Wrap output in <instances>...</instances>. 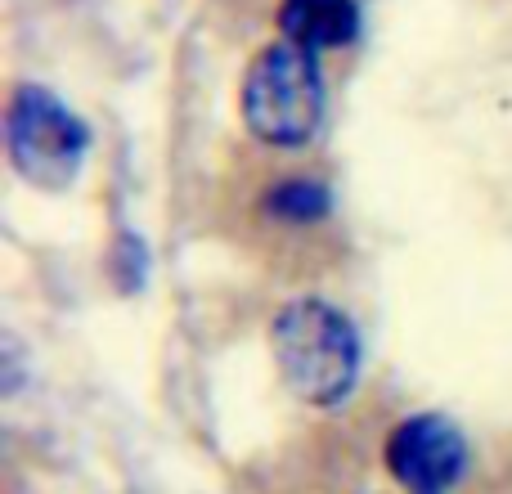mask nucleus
<instances>
[{"mask_svg":"<svg viewBox=\"0 0 512 494\" xmlns=\"http://www.w3.org/2000/svg\"><path fill=\"white\" fill-rule=\"evenodd\" d=\"M283 41H297L306 50H337L351 45L360 32L355 0H283L279 5Z\"/></svg>","mask_w":512,"mask_h":494,"instance_id":"obj_5","label":"nucleus"},{"mask_svg":"<svg viewBox=\"0 0 512 494\" xmlns=\"http://www.w3.org/2000/svg\"><path fill=\"white\" fill-rule=\"evenodd\" d=\"M9 162L36 189H68L81 176L90 149V131L77 113L59 104L41 86H18L5 113Z\"/></svg>","mask_w":512,"mask_h":494,"instance_id":"obj_3","label":"nucleus"},{"mask_svg":"<svg viewBox=\"0 0 512 494\" xmlns=\"http://www.w3.org/2000/svg\"><path fill=\"white\" fill-rule=\"evenodd\" d=\"M387 468L405 490L441 494L468 468V441L459 436V427L436 414L405 418L387 441Z\"/></svg>","mask_w":512,"mask_h":494,"instance_id":"obj_4","label":"nucleus"},{"mask_svg":"<svg viewBox=\"0 0 512 494\" xmlns=\"http://www.w3.org/2000/svg\"><path fill=\"white\" fill-rule=\"evenodd\" d=\"M274 364L292 396L306 405H337L360 378V342L342 310L328 301H292L270 328Z\"/></svg>","mask_w":512,"mask_h":494,"instance_id":"obj_1","label":"nucleus"},{"mask_svg":"<svg viewBox=\"0 0 512 494\" xmlns=\"http://www.w3.org/2000/svg\"><path fill=\"white\" fill-rule=\"evenodd\" d=\"M243 122L261 144L301 149L324 122V77L315 50L297 41H274L252 59L243 77Z\"/></svg>","mask_w":512,"mask_h":494,"instance_id":"obj_2","label":"nucleus"},{"mask_svg":"<svg viewBox=\"0 0 512 494\" xmlns=\"http://www.w3.org/2000/svg\"><path fill=\"white\" fill-rule=\"evenodd\" d=\"M328 189L310 176H292V180H279V185L265 194V212L274 221H288V225H306V221H319L328 216Z\"/></svg>","mask_w":512,"mask_h":494,"instance_id":"obj_6","label":"nucleus"}]
</instances>
